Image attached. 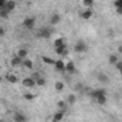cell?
Returning a JSON list of instances; mask_svg holds the SVG:
<instances>
[{"label": "cell", "mask_w": 122, "mask_h": 122, "mask_svg": "<svg viewBox=\"0 0 122 122\" xmlns=\"http://www.w3.org/2000/svg\"><path fill=\"white\" fill-rule=\"evenodd\" d=\"M51 34H53V30H51V29H48V27H41V29H38V31L36 33V37H37V38H48Z\"/></svg>", "instance_id": "1"}, {"label": "cell", "mask_w": 122, "mask_h": 122, "mask_svg": "<svg viewBox=\"0 0 122 122\" xmlns=\"http://www.w3.org/2000/svg\"><path fill=\"white\" fill-rule=\"evenodd\" d=\"M87 48H88V46H87V43H85L84 40H78V41L75 43V46H74V51H75V53H78V54L85 53V51H87Z\"/></svg>", "instance_id": "2"}, {"label": "cell", "mask_w": 122, "mask_h": 122, "mask_svg": "<svg viewBox=\"0 0 122 122\" xmlns=\"http://www.w3.org/2000/svg\"><path fill=\"white\" fill-rule=\"evenodd\" d=\"M34 26H36V19H34V17H26V19L23 20V27H24V29L33 30Z\"/></svg>", "instance_id": "3"}, {"label": "cell", "mask_w": 122, "mask_h": 122, "mask_svg": "<svg viewBox=\"0 0 122 122\" xmlns=\"http://www.w3.org/2000/svg\"><path fill=\"white\" fill-rule=\"evenodd\" d=\"M13 121L14 122H27L29 121V118H27L23 112H14V115H13Z\"/></svg>", "instance_id": "4"}, {"label": "cell", "mask_w": 122, "mask_h": 122, "mask_svg": "<svg viewBox=\"0 0 122 122\" xmlns=\"http://www.w3.org/2000/svg\"><path fill=\"white\" fill-rule=\"evenodd\" d=\"M54 68L57 72H65V62L61 60H56V64H54Z\"/></svg>", "instance_id": "5"}, {"label": "cell", "mask_w": 122, "mask_h": 122, "mask_svg": "<svg viewBox=\"0 0 122 122\" xmlns=\"http://www.w3.org/2000/svg\"><path fill=\"white\" fill-rule=\"evenodd\" d=\"M58 23H61V16L58 13H54L50 16V26H57Z\"/></svg>", "instance_id": "6"}, {"label": "cell", "mask_w": 122, "mask_h": 122, "mask_svg": "<svg viewBox=\"0 0 122 122\" xmlns=\"http://www.w3.org/2000/svg\"><path fill=\"white\" fill-rule=\"evenodd\" d=\"M105 94H107V91H105L104 88H97V90L91 91V98L92 99H97L99 95H105Z\"/></svg>", "instance_id": "7"}, {"label": "cell", "mask_w": 122, "mask_h": 122, "mask_svg": "<svg viewBox=\"0 0 122 122\" xmlns=\"http://www.w3.org/2000/svg\"><path fill=\"white\" fill-rule=\"evenodd\" d=\"M77 70H75V64H74V61H68L67 64H65V72H70V74H74Z\"/></svg>", "instance_id": "8"}, {"label": "cell", "mask_w": 122, "mask_h": 122, "mask_svg": "<svg viewBox=\"0 0 122 122\" xmlns=\"http://www.w3.org/2000/svg\"><path fill=\"white\" fill-rule=\"evenodd\" d=\"M23 85H24L26 88H33V87L36 85V80H33L31 77L24 78V80H23Z\"/></svg>", "instance_id": "9"}, {"label": "cell", "mask_w": 122, "mask_h": 122, "mask_svg": "<svg viewBox=\"0 0 122 122\" xmlns=\"http://www.w3.org/2000/svg\"><path fill=\"white\" fill-rule=\"evenodd\" d=\"M97 78H98V81H99V82H102V84H107V82L109 81V77H108L107 74H104V72H98Z\"/></svg>", "instance_id": "10"}, {"label": "cell", "mask_w": 122, "mask_h": 122, "mask_svg": "<svg viewBox=\"0 0 122 122\" xmlns=\"http://www.w3.org/2000/svg\"><path fill=\"white\" fill-rule=\"evenodd\" d=\"M54 51H56V54H58V56H65V54H67V46L62 44L60 47H56Z\"/></svg>", "instance_id": "11"}, {"label": "cell", "mask_w": 122, "mask_h": 122, "mask_svg": "<svg viewBox=\"0 0 122 122\" xmlns=\"http://www.w3.org/2000/svg\"><path fill=\"white\" fill-rule=\"evenodd\" d=\"M92 14H94V11H92V9H87V10H84L82 13H81V17L84 19V20H88V19H91Z\"/></svg>", "instance_id": "12"}, {"label": "cell", "mask_w": 122, "mask_h": 122, "mask_svg": "<svg viewBox=\"0 0 122 122\" xmlns=\"http://www.w3.org/2000/svg\"><path fill=\"white\" fill-rule=\"evenodd\" d=\"M13 67H19V65H21L23 64V58H20L19 56H14L13 58H11V62H10Z\"/></svg>", "instance_id": "13"}, {"label": "cell", "mask_w": 122, "mask_h": 122, "mask_svg": "<svg viewBox=\"0 0 122 122\" xmlns=\"http://www.w3.org/2000/svg\"><path fill=\"white\" fill-rule=\"evenodd\" d=\"M4 7H6L9 11H13V10L16 9V1H13V0H7L6 4H4Z\"/></svg>", "instance_id": "14"}, {"label": "cell", "mask_w": 122, "mask_h": 122, "mask_svg": "<svg viewBox=\"0 0 122 122\" xmlns=\"http://www.w3.org/2000/svg\"><path fill=\"white\" fill-rule=\"evenodd\" d=\"M17 56L24 60V58H27V56H29V50H27V48H20L19 53H17Z\"/></svg>", "instance_id": "15"}, {"label": "cell", "mask_w": 122, "mask_h": 122, "mask_svg": "<svg viewBox=\"0 0 122 122\" xmlns=\"http://www.w3.org/2000/svg\"><path fill=\"white\" fill-rule=\"evenodd\" d=\"M6 80H7L10 84H16V82H17V75H14V74H7V75H6Z\"/></svg>", "instance_id": "16"}, {"label": "cell", "mask_w": 122, "mask_h": 122, "mask_svg": "<svg viewBox=\"0 0 122 122\" xmlns=\"http://www.w3.org/2000/svg\"><path fill=\"white\" fill-rule=\"evenodd\" d=\"M62 118H64V111H58V112H56L54 114V117H53V119H56V121H58V122H61L62 121Z\"/></svg>", "instance_id": "17"}, {"label": "cell", "mask_w": 122, "mask_h": 122, "mask_svg": "<svg viewBox=\"0 0 122 122\" xmlns=\"http://www.w3.org/2000/svg\"><path fill=\"white\" fill-rule=\"evenodd\" d=\"M9 13H10V11H9L4 6L0 7V17H1V19H7V17H9Z\"/></svg>", "instance_id": "18"}, {"label": "cell", "mask_w": 122, "mask_h": 122, "mask_svg": "<svg viewBox=\"0 0 122 122\" xmlns=\"http://www.w3.org/2000/svg\"><path fill=\"white\" fill-rule=\"evenodd\" d=\"M21 65H23V67H26L27 70H31V68H33V61H31L30 58H24Z\"/></svg>", "instance_id": "19"}, {"label": "cell", "mask_w": 122, "mask_h": 122, "mask_svg": "<svg viewBox=\"0 0 122 122\" xmlns=\"http://www.w3.org/2000/svg\"><path fill=\"white\" fill-rule=\"evenodd\" d=\"M95 101H97V104H99V105H104V104H107V94H105V95H99V97H98Z\"/></svg>", "instance_id": "20"}, {"label": "cell", "mask_w": 122, "mask_h": 122, "mask_svg": "<svg viewBox=\"0 0 122 122\" xmlns=\"http://www.w3.org/2000/svg\"><path fill=\"white\" fill-rule=\"evenodd\" d=\"M75 102H77V97H75V95H72V94H71V95H68V98H67V104H68V105H74Z\"/></svg>", "instance_id": "21"}, {"label": "cell", "mask_w": 122, "mask_h": 122, "mask_svg": "<svg viewBox=\"0 0 122 122\" xmlns=\"http://www.w3.org/2000/svg\"><path fill=\"white\" fill-rule=\"evenodd\" d=\"M41 60L44 61L46 64H50V65H54V64H56V60H53V58H50V57H46V56H43Z\"/></svg>", "instance_id": "22"}, {"label": "cell", "mask_w": 122, "mask_h": 122, "mask_svg": "<svg viewBox=\"0 0 122 122\" xmlns=\"http://www.w3.org/2000/svg\"><path fill=\"white\" fill-rule=\"evenodd\" d=\"M118 61H119V60H118V56H117V54H111V56H109V64L115 65Z\"/></svg>", "instance_id": "23"}, {"label": "cell", "mask_w": 122, "mask_h": 122, "mask_svg": "<svg viewBox=\"0 0 122 122\" xmlns=\"http://www.w3.org/2000/svg\"><path fill=\"white\" fill-rule=\"evenodd\" d=\"M36 84L40 85V87H44V85H46V78H44V77H38V78L36 80Z\"/></svg>", "instance_id": "24"}, {"label": "cell", "mask_w": 122, "mask_h": 122, "mask_svg": "<svg viewBox=\"0 0 122 122\" xmlns=\"http://www.w3.org/2000/svg\"><path fill=\"white\" fill-rule=\"evenodd\" d=\"M62 44H65L62 37H60V38H56V41H54V48H56V47H60V46H62Z\"/></svg>", "instance_id": "25"}, {"label": "cell", "mask_w": 122, "mask_h": 122, "mask_svg": "<svg viewBox=\"0 0 122 122\" xmlns=\"http://www.w3.org/2000/svg\"><path fill=\"white\" fill-rule=\"evenodd\" d=\"M23 98H24V99H27V101H31V99H34V98H36V95H34V94H31V92H26V94L23 95Z\"/></svg>", "instance_id": "26"}, {"label": "cell", "mask_w": 122, "mask_h": 122, "mask_svg": "<svg viewBox=\"0 0 122 122\" xmlns=\"http://www.w3.org/2000/svg\"><path fill=\"white\" fill-rule=\"evenodd\" d=\"M67 105H68V104H67L65 101H58V102H57V107L60 108L61 111H64V109L67 108Z\"/></svg>", "instance_id": "27"}, {"label": "cell", "mask_w": 122, "mask_h": 122, "mask_svg": "<svg viewBox=\"0 0 122 122\" xmlns=\"http://www.w3.org/2000/svg\"><path fill=\"white\" fill-rule=\"evenodd\" d=\"M82 4H84L85 7L91 9L92 6H94V0H82Z\"/></svg>", "instance_id": "28"}, {"label": "cell", "mask_w": 122, "mask_h": 122, "mask_svg": "<svg viewBox=\"0 0 122 122\" xmlns=\"http://www.w3.org/2000/svg\"><path fill=\"white\" fill-rule=\"evenodd\" d=\"M54 87H56V90H57V91H62V90H64V84H62L61 81H57Z\"/></svg>", "instance_id": "29"}, {"label": "cell", "mask_w": 122, "mask_h": 122, "mask_svg": "<svg viewBox=\"0 0 122 122\" xmlns=\"http://www.w3.org/2000/svg\"><path fill=\"white\" fill-rule=\"evenodd\" d=\"M114 6H115V9L117 7H122V0H115L114 1Z\"/></svg>", "instance_id": "30"}, {"label": "cell", "mask_w": 122, "mask_h": 122, "mask_svg": "<svg viewBox=\"0 0 122 122\" xmlns=\"http://www.w3.org/2000/svg\"><path fill=\"white\" fill-rule=\"evenodd\" d=\"M115 65H117V68L119 70V72H121V75H122V61H118Z\"/></svg>", "instance_id": "31"}, {"label": "cell", "mask_w": 122, "mask_h": 122, "mask_svg": "<svg viewBox=\"0 0 122 122\" xmlns=\"http://www.w3.org/2000/svg\"><path fill=\"white\" fill-rule=\"evenodd\" d=\"M6 34V30H4V27H0V37H3Z\"/></svg>", "instance_id": "32"}, {"label": "cell", "mask_w": 122, "mask_h": 122, "mask_svg": "<svg viewBox=\"0 0 122 122\" xmlns=\"http://www.w3.org/2000/svg\"><path fill=\"white\" fill-rule=\"evenodd\" d=\"M118 53H119V54H122V41L119 43V46H118Z\"/></svg>", "instance_id": "33"}, {"label": "cell", "mask_w": 122, "mask_h": 122, "mask_svg": "<svg viewBox=\"0 0 122 122\" xmlns=\"http://www.w3.org/2000/svg\"><path fill=\"white\" fill-rule=\"evenodd\" d=\"M117 13H118L119 16H122V7H117Z\"/></svg>", "instance_id": "34"}, {"label": "cell", "mask_w": 122, "mask_h": 122, "mask_svg": "<svg viewBox=\"0 0 122 122\" xmlns=\"http://www.w3.org/2000/svg\"><path fill=\"white\" fill-rule=\"evenodd\" d=\"M6 1H7V0H0V7H3V6L6 4Z\"/></svg>", "instance_id": "35"}, {"label": "cell", "mask_w": 122, "mask_h": 122, "mask_svg": "<svg viewBox=\"0 0 122 122\" xmlns=\"http://www.w3.org/2000/svg\"><path fill=\"white\" fill-rule=\"evenodd\" d=\"M50 122H58V121H56V119H51V121H50Z\"/></svg>", "instance_id": "36"}, {"label": "cell", "mask_w": 122, "mask_h": 122, "mask_svg": "<svg viewBox=\"0 0 122 122\" xmlns=\"http://www.w3.org/2000/svg\"><path fill=\"white\" fill-rule=\"evenodd\" d=\"M1 80H3V78H1V77H0V82H1Z\"/></svg>", "instance_id": "37"}, {"label": "cell", "mask_w": 122, "mask_h": 122, "mask_svg": "<svg viewBox=\"0 0 122 122\" xmlns=\"http://www.w3.org/2000/svg\"><path fill=\"white\" fill-rule=\"evenodd\" d=\"M0 122H4V121H0Z\"/></svg>", "instance_id": "38"}]
</instances>
